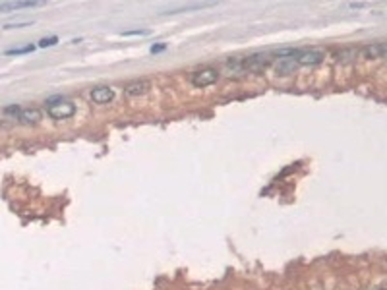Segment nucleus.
I'll return each mask as SVG.
<instances>
[{"label": "nucleus", "mask_w": 387, "mask_h": 290, "mask_svg": "<svg viewBox=\"0 0 387 290\" xmlns=\"http://www.w3.org/2000/svg\"><path fill=\"white\" fill-rule=\"evenodd\" d=\"M47 114L54 120H66V118H72L76 114V105L70 103V101H64V99H54V101L48 103Z\"/></svg>", "instance_id": "obj_1"}, {"label": "nucleus", "mask_w": 387, "mask_h": 290, "mask_svg": "<svg viewBox=\"0 0 387 290\" xmlns=\"http://www.w3.org/2000/svg\"><path fill=\"white\" fill-rule=\"evenodd\" d=\"M217 80H219V72L215 68H201L192 74L194 87H207V85H213Z\"/></svg>", "instance_id": "obj_2"}, {"label": "nucleus", "mask_w": 387, "mask_h": 290, "mask_svg": "<svg viewBox=\"0 0 387 290\" xmlns=\"http://www.w3.org/2000/svg\"><path fill=\"white\" fill-rule=\"evenodd\" d=\"M269 62H271L269 54H252L246 60H242V66L250 72H261L269 66Z\"/></svg>", "instance_id": "obj_3"}, {"label": "nucleus", "mask_w": 387, "mask_h": 290, "mask_svg": "<svg viewBox=\"0 0 387 290\" xmlns=\"http://www.w3.org/2000/svg\"><path fill=\"white\" fill-rule=\"evenodd\" d=\"M322 60H323V54L320 50H302L296 56V64L300 66H314V64H320Z\"/></svg>", "instance_id": "obj_4"}, {"label": "nucleus", "mask_w": 387, "mask_h": 290, "mask_svg": "<svg viewBox=\"0 0 387 290\" xmlns=\"http://www.w3.org/2000/svg\"><path fill=\"white\" fill-rule=\"evenodd\" d=\"M91 99H93L97 105H107V103H111V101L114 99V89H113V87H105V85L95 87V89L91 91Z\"/></svg>", "instance_id": "obj_5"}, {"label": "nucleus", "mask_w": 387, "mask_h": 290, "mask_svg": "<svg viewBox=\"0 0 387 290\" xmlns=\"http://www.w3.org/2000/svg\"><path fill=\"white\" fill-rule=\"evenodd\" d=\"M147 89H149V81H145V80H138V81L128 83V85L124 87V93L130 95V97H138V95L147 93Z\"/></svg>", "instance_id": "obj_6"}, {"label": "nucleus", "mask_w": 387, "mask_h": 290, "mask_svg": "<svg viewBox=\"0 0 387 290\" xmlns=\"http://www.w3.org/2000/svg\"><path fill=\"white\" fill-rule=\"evenodd\" d=\"M362 54L366 58H380L387 54V45H382V43H372V45H366L362 48Z\"/></svg>", "instance_id": "obj_7"}, {"label": "nucleus", "mask_w": 387, "mask_h": 290, "mask_svg": "<svg viewBox=\"0 0 387 290\" xmlns=\"http://www.w3.org/2000/svg\"><path fill=\"white\" fill-rule=\"evenodd\" d=\"M296 60L294 58H283V60H279L277 62V66H275V70H277V74H281V76H289V74H292L294 70H296Z\"/></svg>", "instance_id": "obj_8"}, {"label": "nucleus", "mask_w": 387, "mask_h": 290, "mask_svg": "<svg viewBox=\"0 0 387 290\" xmlns=\"http://www.w3.org/2000/svg\"><path fill=\"white\" fill-rule=\"evenodd\" d=\"M19 120L23 124H35L41 120V111L35 109V107H29V109H23L21 114H19Z\"/></svg>", "instance_id": "obj_9"}, {"label": "nucleus", "mask_w": 387, "mask_h": 290, "mask_svg": "<svg viewBox=\"0 0 387 290\" xmlns=\"http://www.w3.org/2000/svg\"><path fill=\"white\" fill-rule=\"evenodd\" d=\"M43 2L39 0H23V2H2L0 4V12H8V10H17V8H31V6H39Z\"/></svg>", "instance_id": "obj_10"}, {"label": "nucleus", "mask_w": 387, "mask_h": 290, "mask_svg": "<svg viewBox=\"0 0 387 290\" xmlns=\"http://www.w3.org/2000/svg\"><path fill=\"white\" fill-rule=\"evenodd\" d=\"M300 52H302V50H298V48H277L273 54L279 56V58L283 60V58H296Z\"/></svg>", "instance_id": "obj_11"}, {"label": "nucleus", "mask_w": 387, "mask_h": 290, "mask_svg": "<svg viewBox=\"0 0 387 290\" xmlns=\"http://www.w3.org/2000/svg\"><path fill=\"white\" fill-rule=\"evenodd\" d=\"M35 50V47L33 45H25V47H16V48H10V50H6V54L8 56H12V54H27V52H33Z\"/></svg>", "instance_id": "obj_12"}, {"label": "nucleus", "mask_w": 387, "mask_h": 290, "mask_svg": "<svg viewBox=\"0 0 387 290\" xmlns=\"http://www.w3.org/2000/svg\"><path fill=\"white\" fill-rule=\"evenodd\" d=\"M21 111H23V109H19L17 105H10V107H6V109H4V114H6V116H8V114H12L14 118H17V120H19V114H21Z\"/></svg>", "instance_id": "obj_13"}, {"label": "nucleus", "mask_w": 387, "mask_h": 290, "mask_svg": "<svg viewBox=\"0 0 387 290\" xmlns=\"http://www.w3.org/2000/svg\"><path fill=\"white\" fill-rule=\"evenodd\" d=\"M56 43H58V37L52 35V37H45V39H41V41H39V47L45 48V47H52V45H56Z\"/></svg>", "instance_id": "obj_14"}, {"label": "nucleus", "mask_w": 387, "mask_h": 290, "mask_svg": "<svg viewBox=\"0 0 387 290\" xmlns=\"http://www.w3.org/2000/svg\"><path fill=\"white\" fill-rule=\"evenodd\" d=\"M147 29H134V31H122L124 37H136V35H147Z\"/></svg>", "instance_id": "obj_15"}, {"label": "nucleus", "mask_w": 387, "mask_h": 290, "mask_svg": "<svg viewBox=\"0 0 387 290\" xmlns=\"http://www.w3.org/2000/svg\"><path fill=\"white\" fill-rule=\"evenodd\" d=\"M33 21H17V23H6L4 29H12V27H23V25H31Z\"/></svg>", "instance_id": "obj_16"}, {"label": "nucleus", "mask_w": 387, "mask_h": 290, "mask_svg": "<svg viewBox=\"0 0 387 290\" xmlns=\"http://www.w3.org/2000/svg\"><path fill=\"white\" fill-rule=\"evenodd\" d=\"M165 48H167L165 45H153V47H151V52H153V54H155V52H163Z\"/></svg>", "instance_id": "obj_17"}]
</instances>
